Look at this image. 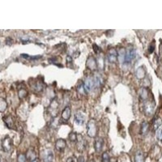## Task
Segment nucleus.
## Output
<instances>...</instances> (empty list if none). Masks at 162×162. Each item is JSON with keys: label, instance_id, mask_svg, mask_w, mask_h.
<instances>
[{"label": "nucleus", "instance_id": "obj_14", "mask_svg": "<svg viewBox=\"0 0 162 162\" xmlns=\"http://www.w3.org/2000/svg\"><path fill=\"white\" fill-rule=\"evenodd\" d=\"M103 145H104V140L102 138H96L94 143V148L96 153H100L102 152V148H103Z\"/></svg>", "mask_w": 162, "mask_h": 162}, {"label": "nucleus", "instance_id": "obj_30", "mask_svg": "<svg viewBox=\"0 0 162 162\" xmlns=\"http://www.w3.org/2000/svg\"><path fill=\"white\" fill-rule=\"evenodd\" d=\"M21 57H24L25 58H27V59H32V60H35V59H38V58H41V56L40 55V56H29V54H21Z\"/></svg>", "mask_w": 162, "mask_h": 162}, {"label": "nucleus", "instance_id": "obj_25", "mask_svg": "<svg viewBox=\"0 0 162 162\" xmlns=\"http://www.w3.org/2000/svg\"><path fill=\"white\" fill-rule=\"evenodd\" d=\"M18 95H19V98H24V97H26V96L28 95V91L24 89H19V92H18Z\"/></svg>", "mask_w": 162, "mask_h": 162}, {"label": "nucleus", "instance_id": "obj_1", "mask_svg": "<svg viewBox=\"0 0 162 162\" xmlns=\"http://www.w3.org/2000/svg\"><path fill=\"white\" fill-rule=\"evenodd\" d=\"M87 134L89 137L94 138L97 135V127L94 119L89 120V123L87 124Z\"/></svg>", "mask_w": 162, "mask_h": 162}, {"label": "nucleus", "instance_id": "obj_35", "mask_svg": "<svg viewBox=\"0 0 162 162\" xmlns=\"http://www.w3.org/2000/svg\"><path fill=\"white\" fill-rule=\"evenodd\" d=\"M67 162H76V161H75V160H74L72 157H69V158L67 159Z\"/></svg>", "mask_w": 162, "mask_h": 162}, {"label": "nucleus", "instance_id": "obj_13", "mask_svg": "<svg viewBox=\"0 0 162 162\" xmlns=\"http://www.w3.org/2000/svg\"><path fill=\"white\" fill-rule=\"evenodd\" d=\"M77 150L79 151H84L86 148V140L83 138L80 135H78L77 139Z\"/></svg>", "mask_w": 162, "mask_h": 162}, {"label": "nucleus", "instance_id": "obj_10", "mask_svg": "<svg viewBox=\"0 0 162 162\" xmlns=\"http://www.w3.org/2000/svg\"><path fill=\"white\" fill-rule=\"evenodd\" d=\"M3 122L6 125V127L10 129V130H13V129H16L15 127V121H14V118L12 116L8 115V116H5L3 118Z\"/></svg>", "mask_w": 162, "mask_h": 162}, {"label": "nucleus", "instance_id": "obj_18", "mask_svg": "<svg viewBox=\"0 0 162 162\" xmlns=\"http://www.w3.org/2000/svg\"><path fill=\"white\" fill-rule=\"evenodd\" d=\"M93 78H94V81H95V88H99L103 84L104 80H103V78L101 76V74L96 73L93 76Z\"/></svg>", "mask_w": 162, "mask_h": 162}, {"label": "nucleus", "instance_id": "obj_27", "mask_svg": "<svg viewBox=\"0 0 162 162\" xmlns=\"http://www.w3.org/2000/svg\"><path fill=\"white\" fill-rule=\"evenodd\" d=\"M60 123V120L57 118V117H55V118H52V122H51V127H54V128H56V127L59 125Z\"/></svg>", "mask_w": 162, "mask_h": 162}, {"label": "nucleus", "instance_id": "obj_17", "mask_svg": "<svg viewBox=\"0 0 162 162\" xmlns=\"http://www.w3.org/2000/svg\"><path fill=\"white\" fill-rule=\"evenodd\" d=\"M26 157H27V160H29L30 162L37 159V153H35V151H34L33 148H29V149L27 151V153H26Z\"/></svg>", "mask_w": 162, "mask_h": 162}, {"label": "nucleus", "instance_id": "obj_4", "mask_svg": "<svg viewBox=\"0 0 162 162\" xmlns=\"http://www.w3.org/2000/svg\"><path fill=\"white\" fill-rule=\"evenodd\" d=\"M106 58H107V60L109 61V63H115L117 62V59H118V52H117V50L114 47L109 48L108 50V52H107Z\"/></svg>", "mask_w": 162, "mask_h": 162}, {"label": "nucleus", "instance_id": "obj_21", "mask_svg": "<svg viewBox=\"0 0 162 162\" xmlns=\"http://www.w3.org/2000/svg\"><path fill=\"white\" fill-rule=\"evenodd\" d=\"M135 162H144V156L141 151H138L135 156Z\"/></svg>", "mask_w": 162, "mask_h": 162}, {"label": "nucleus", "instance_id": "obj_6", "mask_svg": "<svg viewBox=\"0 0 162 162\" xmlns=\"http://www.w3.org/2000/svg\"><path fill=\"white\" fill-rule=\"evenodd\" d=\"M155 105L154 102H150L149 100H147L143 103V112L148 115H151L154 111Z\"/></svg>", "mask_w": 162, "mask_h": 162}, {"label": "nucleus", "instance_id": "obj_23", "mask_svg": "<svg viewBox=\"0 0 162 162\" xmlns=\"http://www.w3.org/2000/svg\"><path fill=\"white\" fill-rule=\"evenodd\" d=\"M77 91L80 92V94H82V95H85L87 94V90L85 89V86H84V83H80L77 85Z\"/></svg>", "mask_w": 162, "mask_h": 162}, {"label": "nucleus", "instance_id": "obj_34", "mask_svg": "<svg viewBox=\"0 0 162 162\" xmlns=\"http://www.w3.org/2000/svg\"><path fill=\"white\" fill-rule=\"evenodd\" d=\"M78 162H85V160H84V158L83 156H80V158L78 159Z\"/></svg>", "mask_w": 162, "mask_h": 162}, {"label": "nucleus", "instance_id": "obj_31", "mask_svg": "<svg viewBox=\"0 0 162 162\" xmlns=\"http://www.w3.org/2000/svg\"><path fill=\"white\" fill-rule=\"evenodd\" d=\"M26 160H27V157L24 154L19 153L18 155V157H17V161L18 162H26Z\"/></svg>", "mask_w": 162, "mask_h": 162}, {"label": "nucleus", "instance_id": "obj_28", "mask_svg": "<svg viewBox=\"0 0 162 162\" xmlns=\"http://www.w3.org/2000/svg\"><path fill=\"white\" fill-rule=\"evenodd\" d=\"M77 139H78V135L76 132H71L69 135V140L71 142H76Z\"/></svg>", "mask_w": 162, "mask_h": 162}, {"label": "nucleus", "instance_id": "obj_24", "mask_svg": "<svg viewBox=\"0 0 162 162\" xmlns=\"http://www.w3.org/2000/svg\"><path fill=\"white\" fill-rule=\"evenodd\" d=\"M7 108V102L4 98H1L0 101V110L1 112H4L5 109Z\"/></svg>", "mask_w": 162, "mask_h": 162}, {"label": "nucleus", "instance_id": "obj_15", "mask_svg": "<svg viewBox=\"0 0 162 162\" xmlns=\"http://www.w3.org/2000/svg\"><path fill=\"white\" fill-rule=\"evenodd\" d=\"M58 103L56 101V99H54L53 102H51V105H50V107L48 109V110L50 113H51V114L53 116V118H54V112H55V114H57L58 113Z\"/></svg>", "mask_w": 162, "mask_h": 162}, {"label": "nucleus", "instance_id": "obj_22", "mask_svg": "<svg viewBox=\"0 0 162 162\" xmlns=\"http://www.w3.org/2000/svg\"><path fill=\"white\" fill-rule=\"evenodd\" d=\"M140 97L143 99V101L145 102L147 100H148V96H149V92L148 91V89H143L140 90Z\"/></svg>", "mask_w": 162, "mask_h": 162}, {"label": "nucleus", "instance_id": "obj_26", "mask_svg": "<svg viewBox=\"0 0 162 162\" xmlns=\"http://www.w3.org/2000/svg\"><path fill=\"white\" fill-rule=\"evenodd\" d=\"M102 162H110V156L109 155V153H106V152L102 153Z\"/></svg>", "mask_w": 162, "mask_h": 162}, {"label": "nucleus", "instance_id": "obj_3", "mask_svg": "<svg viewBox=\"0 0 162 162\" xmlns=\"http://www.w3.org/2000/svg\"><path fill=\"white\" fill-rule=\"evenodd\" d=\"M135 57V51L132 46L128 47L127 50H126V54H125V59H124V64H130L131 62L134 60Z\"/></svg>", "mask_w": 162, "mask_h": 162}, {"label": "nucleus", "instance_id": "obj_33", "mask_svg": "<svg viewBox=\"0 0 162 162\" xmlns=\"http://www.w3.org/2000/svg\"><path fill=\"white\" fill-rule=\"evenodd\" d=\"M153 50H154V45L152 44V45H151V46H150V49L148 50V51H149V53L151 54V53H153Z\"/></svg>", "mask_w": 162, "mask_h": 162}, {"label": "nucleus", "instance_id": "obj_12", "mask_svg": "<svg viewBox=\"0 0 162 162\" xmlns=\"http://www.w3.org/2000/svg\"><path fill=\"white\" fill-rule=\"evenodd\" d=\"M67 146V142L63 139H58L55 142V148L58 152H63Z\"/></svg>", "mask_w": 162, "mask_h": 162}, {"label": "nucleus", "instance_id": "obj_2", "mask_svg": "<svg viewBox=\"0 0 162 162\" xmlns=\"http://www.w3.org/2000/svg\"><path fill=\"white\" fill-rule=\"evenodd\" d=\"M13 148L12 140L8 135H6L2 140V149L5 153H10Z\"/></svg>", "mask_w": 162, "mask_h": 162}, {"label": "nucleus", "instance_id": "obj_19", "mask_svg": "<svg viewBox=\"0 0 162 162\" xmlns=\"http://www.w3.org/2000/svg\"><path fill=\"white\" fill-rule=\"evenodd\" d=\"M148 130H149V126H148V123L147 122H143L142 124H141V127H140V134L141 135H146L148 132Z\"/></svg>", "mask_w": 162, "mask_h": 162}, {"label": "nucleus", "instance_id": "obj_11", "mask_svg": "<svg viewBox=\"0 0 162 162\" xmlns=\"http://www.w3.org/2000/svg\"><path fill=\"white\" fill-rule=\"evenodd\" d=\"M43 88H44V83H43V80H40V79L36 80L35 81H34V83L32 84V89H33V90H34L35 92H42Z\"/></svg>", "mask_w": 162, "mask_h": 162}, {"label": "nucleus", "instance_id": "obj_5", "mask_svg": "<svg viewBox=\"0 0 162 162\" xmlns=\"http://www.w3.org/2000/svg\"><path fill=\"white\" fill-rule=\"evenodd\" d=\"M86 66L89 68V70L92 71H96L98 68V65H97V61L95 58L90 56V57L87 59L86 62Z\"/></svg>", "mask_w": 162, "mask_h": 162}, {"label": "nucleus", "instance_id": "obj_32", "mask_svg": "<svg viewBox=\"0 0 162 162\" xmlns=\"http://www.w3.org/2000/svg\"><path fill=\"white\" fill-rule=\"evenodd\" d=\"M156 135H157V138L158 140L162 142V128H160L158 130H156Z\"/></svg>", "mask_w": 162, "mask_h": 162}, {"label": "nucleus", "instance_id": "obj_20", "mask_svg": "<svg viewBox=\"0 0 162 162\" xmlns=\"http://www.w3.org/2000/svg\"><path fill=\"white\" fill-rule=\"evenodd\" d=\"M135 76H136L137 79H139V80L143 79V77L145 76V71H144L143 67H140L137 69L136 72H135Z\"/></svg>", "mask_w": 162, "mask_h": 162}, {"label": "nucleus", "instance_id": "obj_7", "mask_svg": "<svg viewBox=\"0 0 162 162\" xmlns=\"http://www.w3.org/2000/svg\"><path fill=\"white\" fill-rule=\"evenodd\" d=\"M54 155L53 151L50 149H45L42 152V160L44 162H53Z\"/></svg>", "mask_w": 162, "mask_h": 162}, {"label": "nucleus", "instance_id": "obj_16", "mask_svg": "<svg viewBox=\"0 0 162 162\" xmlns=\"http://www.w3.org/2000/svg\"><path fill=\"white\" fill-rule=\"evenodd\" d=\"M71 109L70 106H67L65 107L63 112H62V118L64 121H67L69 120L71 118Z\"/></svg>", "mask_w": 162, "mask_h": 162}, {"label": "nucleus", "instance_id": "obj_8", "mask_svg": "<svg viewBox=\"0 0 162 162\" xmlns=\"http://www.w3.org/2000/svg\"><path fill=\"white\" fill-rule=\"evenodd\" d=\"M84 86H85L86 90L89 92L91 91L92 89L95 88V81H94V78L93 76H88L84 80Z\"/></svg>", "mask_w": 162, "mask_h": 162}, {"label": "nucleus", "instance_id": "obj_36", "mask_svg": "<svg viewBox=\"0 0 162 162\" xmlns=\"http://www.w3.org/2000/svg\"><path fill=\"white\" fill-rule=\"evenodd\" d=\"M31 162H38V161H37V160H35V161H31Z\"/></svg>", "mask_w": 162, "mask_h": 162}, {"label": "nucleus", "instance_id": "obj_9", "mask_svg": "<svg viewBox=\"0 0 162 162\" xmlns=\"http://www.w3.org/2000/svg\"><path fill=\"white\" fill-rule=\"evenodd\" d=\"M74 120L75 122L79 125V126H82L83 124L85 122V115L83 114L81 111H77L75 114V117H74Z\"/></svg>", "mask_w": 162, "mask_h": 162}, {"label": "nucleus", "instance_id": "obj_29", "mask_svg": "<svg viewBox=\"0 0 162 162\" xmlns=\"http://www.w3.org/2000/svg\"><path fill=\"white\" fill-rule=\"evenodd\" d=\"M161 123H162V119H161L160 118H156V120L154 121V129H155V130H157V129L161 127Z\"/></svg>", "mask_w": 162, "mask_h": 162}]
</instances>
